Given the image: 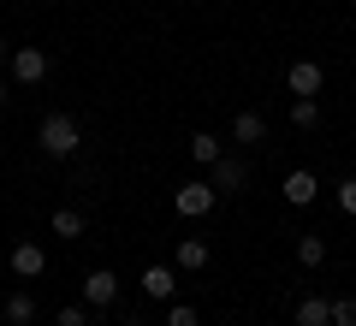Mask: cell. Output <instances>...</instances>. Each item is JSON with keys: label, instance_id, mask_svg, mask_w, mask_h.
Returning <instances> with one entry per match:
<instances>
[{"label": "cell", "instance_id": "obj_1", "mask_svg": "<svg viewBox=\"0 0 356 326\" xmlns=\"http://www.w3.org/2000/svg\"><path fill=\"white\" fill-rule=\"evenodd\" d=\"M36 142H42L48 161H72V154L83 149V125H77L72 113H48V119L36 125Z\"/></svg>", "mask_w": 356, "mask_h": 326}, {"label": "cell", "instance_id": "obj_2", "mask_svg": "<svg viewBox=\"0 0 356 326\" xmlns=\"http://www.w3.org/2000/svg\"><path fill=\"white\" fill-rule=\"evenodd\" d=\"M178 213H184V220H208V213H214V202H220V190L214 184H178Z\"/></svg>", "mask_w": 356, "mask_h": 326}, {"label": "cell", "instance_id": "obj_3", "mask_svg": "<svg viewBox=\"0 0 356 326\" xmlns=\"http://www.w3.org/2000/svg\"><path fill=\"white\" fill-rule=\"evenodd\" d=\"M208 172H214V178H208V184H214V190H220V196H238V190H243V184H250V166H243V161H238V154H220V161H214V166H208Z\"/></svg>", "mask_w": 356, "mask_h": 326}, {"label": "cell", "instance_id": "obj_4", "mask_svg": "<svg viewBox=\"0 0 356 326\" xmlns=\"http://www.w3.org/2000/svg\"><path fill=\"white\" fill-rule=\"evenodd\" d=\"M6 65H13V83H42V77H48V54H42V48H13V60H6Z\"/></svg>", "mask_w": 356, "mask_h": 326}, {"label": "cell", "instance_id": "obj_5", "mask_svg": "<svg viewBox=\"0 0 356 326\" xmlns=\"http://www.w3.org/2000/svg\"><path fill=\"white\" fill-rule=\"evenodd\" d=\"M83 302H89V309H113V302H119V279L107 273V267H95V273L83 279Z\"/></svg>", "mask_w": 356, "mask_h": 326}, {"label": "cell", "instance_id": "obj_6", "mask_svg": "<svg viewBox=\"0 0 356 326\" xmlns=\"http://www.w3.org/2000/svg\"><path fill=\"white\" fill-rule=\"evenodd\" d=\"M280 190H285V202H291V208H309V202L321 196V178L297 166V172H285V184H280Z\"/></svg>", "mask_w": 356, "mask_h": 326}, {"label": "cell", "instance_id": "obj_7", "mask_svg": "<svg viewBox=\"0 0 356 326\" xmlns=\"http://www.w3.org/2000/svg\"><path fill=\"white\" fill-rule=\"evenodd\" d=\"M13 273L18 279H42L48 273V250H42V243H13Z\"/></svg>", "mask_w": 356, "mask_h": 326}, {"label": "cell", "instance_id": "obj_8", "mask_svg": "<svg viewBox=\"0 0 356 326\" xmlns=\"http://www.w3.org/2000/svg\"><path fill=\"white\" fill-rule=\"evenodd\" d=\"M143 297H154V302H172V297H178V273L154 261L149 273H143Z\"/></svg>", "mask_w": 356, "mask_h": 326}, {"label": "cell", "instance_id": "obj_9", "mask_svg": "<svg viewBox=\"0 0 356 326\" xmlns=\"http://www.w3.org/2000/svg\"><path fill=\"white\" fill-rule=\"evenodd\" d=\"M285 83H291V95H321V60H297Z\"/></svg>", "mask_w": 356, "mask_h": 326}, {"label": "cell", "instance_id": "obj_10", "mask_svg": "<svg viewBox=\"0 0 356 326\" xmlns=\"http://www.w3.org/2000/svg\"><path fill=\"white\" fill-rule=\"evenodd\" d=\"M232 142H243V149L267 142V119L261 113H238V119H232Z\"/></svg>", "mask_w": 356, "mask_h": 326}, {"label": "cell", "instance_id": "obj_11", "mask_svg": "<svg viewBox=\"0 0 356 326\" xmlns=\"http://www.w3.org/2000/svg\"><path fill=\"white\" fill-rule=\"evenodd\" d=\"M297 326H332V302L327 297H303L297 302Z\"/></svg>", "mask_w": 356, "mask_h": 326}, {"label": "cell", "instance_id": "obj_12", "mask_svg": "<svg viewBox=\"0 0 356 326\" xmlns=\"http://www.w3.org/2000/svg\"><path fill=\"white\" fill-rule=\"evenodd\" d=\"M178 267H184V273H202L208 267V243L202 238H178Z\"/></svg>", "mask_w": 356, "mask_h": 326}, {"label": "cell", "instance_id": "obj_13", "mask_svg": "<svg viewBox=\"0 0 356 326\" xmlns=\"http://www.w3.org/2000/svg\"><path fill=\"white\" fill-rule=\"evenodd\" d=\"M220 154H226V142H220L214 131H196V137H191V161H202V166H214Z\"/></svg>", "mask_w": 356, "mask_h": 326}, {"label": "cell", "instance_id": "obj_14", "mask_svg": "<svg viewBox=\"0 0 356 326\" xmlns=\"http://www.w3.org/2000/svg\"><path fill=\"white\" fill-rule=\"evenodd\" d=\"M6 320L30 326V320H36V297H30V291H13V297H6Z\"/></svg>", "mask_w": 356, "mask_h": 326}, {"label": "cell", "instance_id": "obj_15", "mask_svg": "<svg viewBox=\"0 0 356 326\" xmlns=\"http://www.w3.org/2000/svg\"><path fill=\"white\" fill-rule=\"evenodd\" d=\"M297 261H303V267H321V261H327V238H321V231L297 238Z\"/></svg>", "mask_w": 356, "mask_h": 326}, {"label": "cell", "instance_id": "obj_16", "mask_svg": "<svg viewBox=\"0 0 356 326\" xmlns=\"http://www.w3.org/2000/svg\"><path fill=\"white\" fill-rule=\"evenodd\" d=\"M315 119H321V101H315V95H297V101H291V125H297V131H315Z\"/></svg>", "mask_w": 356, "mask_h": 326}, {"label": "cell", "instance_id": "obj_17", "mask_svg": "<svg viewBox=\"0 0 356 326\" xmlns=\"http://www.w3.org/2000/svg\"><path fill=\"white\" fill-rule=\"evenodd\" d=\"M54 238H83V213L60 208V213H54Z\"/></svg>", "mask_w": 356, "mask_h": 326}, {"label": "cell", "instance_id": "obj_18", "mask_svg": "<svg viewBox=\"0 0 356 326\" xmlns=\"http://www.w3.org/2000/svg\"><path fill=\"white\" fill-rule=\"evenodd\" d=\"M166 326H196V309H191V302H166Z\"/></svg>", "mask_w": 356, "mask_h": 326}, {"label": "cell", "instance_id": "obj_19", "mask_svg": "<svg viewBox=\"0 0 356 326\" xmlns=\"http://www.w3.org/2000/svg\"><path fill=\"white\" fill-rule=\"evenodd\" d=\"M332 326H356V297H339V302H332Z\"/></svg>", "mask_w": 356, "mask_h": 326}, {"label": "cell", "instance_id": "obj_20", "mask_svg": "<svg viewBox=\"0 0 356 326\" xmlns=\"http://www.w3.org/2000/svg\"><path fill=\"white\" fill-rule=\"evenodd\" d=\"M54 320H60V326H89V314H83V309H77V302H72V309H60V314H54Z\"/></svg>", "mask_w": 356, "mask_h": 326}, {"label": "cell", "instance_id": "obj_21", "mask_svg": "<svg viewBox=\"0 0 356 326\" xmlns=\"http://www.w3.org/2000/svg\"><path fill=\"white\" fill-rule=\"evenodd\" d=\"M339 208L356 213V178H344V184H339Z\"/></svg>", "mask_w": 356, "mask_h": 326}, {"label": "cell", "instance_id": "obj_22", "mask_svg": "<svg viewBox=\"0 0 356 326\" xmlns=\"http://www.w3.org/2000/svg\"><path fill=\"white\" fill-rule=\"evenodd\" d=\"M6 60H13V48H6V42H0V65H6Z\"/></svg>", "mask_w": 356, "mask_h": 326}, {"label": "cell", "instance_id": "obj_23", "mask_svg": "<svg viewBox=\"0 0 356 326\" xmlns=\"http://www.w3.org/2000/svg\"><path fill=\"white\" fill-rule=\"evenodd\" d=\"M0 107H6V83H0Z\"/></svg>", "mask_w": 356, "mask_h": 326}, {"label": "cell", "instance_id": "obj_24", "mask_svg": "<svg viewBox=\"0 0 356 326\" xmlns=\"http://www.w3.org/2000/svg\"><path fill=\"white\" fill-rule=\"evenodd\" d=\"M125 326H143V320H125Z\"/></svg>", "mask_w": 356, "mask_h": 326}, {"label": "cell", "instance_id": "obj_25", "mask_svg": "<svg viewBox=\"0 0 356 326\" xmlns=\"http://www.w3.org/2000/svg\"><path fill=\"white\" fill-rule=\"evenodd\" d=\"M350 6H356V0H350Z\"/></svg>", "mask_w": 356, "mask_h": 326}]
</instances>
